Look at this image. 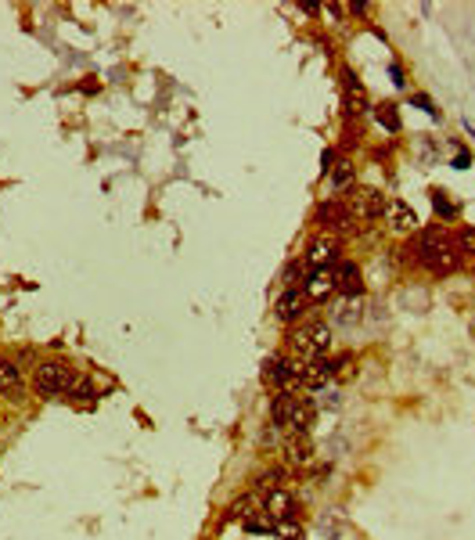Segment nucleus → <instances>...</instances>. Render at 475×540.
Returning <instances> with one entry per match:
<instances>
[{"label":"nucleus","mask_w":475,"mask_h":540,"mask_svg":"<svg viewBox=\"0 0 475 540\" xmlns=\"http://www.w3.org/2000/svg\"><path fill=\"white\" fill-rule=\"evenodd\" d=\"M414 263H422L429 274H454L461 267V249L443 231H425L414 241Z\"/></svg>","instance_id":"nucleus-1"},{"label":"nucleus","mask_w":475,"mask_h":540,"mask_svg":"<svg viewBox=\"0 0 475 540\" xmlns=\"http://www.w3.org/2000/svg\"><path fill=\"white\" fill-rule=\"evenodd\" d=\"M289 346L296 349L299 357H306V360L328 357V349H331V325H324V321H303V325L292 328Z\"/></svg>","instance_id":"nucleus-2"},{"label":"nucleus","mask_w":475,"mask_h":540,"mask_svg":"<svg viewBox=\"0 0 475 540\" xmlns=\"http://www.w3.org/2000/svg\"><path fill=\"white\" fill-rule=\"evenodd\" d=\"M69 382H72V368L65 360H40L33 368V389L44 400H54L61 393H69Z\"/></svg>","instance_id":"nucleus-3"},{"label":"nucleus","mask_w":475,"mask_h":540,"mask_svg":"<svg viewBox=\"0 0 475 540\" xmlns=\"http://www.w3.org/2000/svg\"><path fill=\"white\" fill-rule=\"evenodd\" d=\"M346 209H350V216L360 220V224H371V220H378L386 213V195L378 191V187H353V191L346 195Z\"/></svg>","instance_id":"nucleus-4"},{"label":"nucleus","mask_w":475,"mask_h":540,"mask_svg":"<svg viewBox=\"0 0 475 540\" xmlns=\"http://www.w3.org/2000/svg\"><path fill=\"white\" fill-rule=\"evenodd\" d=\"M299 375H303V364H296V360H289L284 353H274V357H267L263 360V386H270L274 393L277 389H299Z\"/></svg>","instance_id":"nucleus-5"},{"label":"nucleus","mask_w":475,"mask_h":540,"mask_svg":"<svg viewBox=\"0 0 475 540\" xmlns=\"http://www.w3.org/2000/svg\"><path fill=\"white\" fill-rule=\"evenodd\" d=\"M338 252H342V241L338 234H317L310 245H306V267L310 270H324V267H335L338 263Z\"/></svg>","instance_id":"nucleus-6"},{"label":"nucleus","mask_w":475,"mask_h":540,"mask_svg":"<svg viewBox=\"0 0 475 540\" xmlns=\"http://www.w3.org/2000/svg\"><path fill=\"white\" fill-rule=\"evenodd\" d=\"M335 375H338L335 357H317V360H306V364H303L299 386H303V389H324V382H331Z\"/></svg>","instance_id":"nucleus-7"},{"label":"nucleus","mask_w":475,"mask_h":540,"mask_svg":"<svg viewBox=\"0 0 475 540\" xmlns=\"http://www.w3.org/2000/svg\"><path fill=\"white\" fill-rule=\"evenodd\" d=\"M335 292H338V289H335V270H331V267L310 270L306 281H303V296H306L310 303H324V299H331Z\"/></svg>","instance_id":"nucleus-8"},{"label":"nucleus","mask_w":475,"mask_h":540,"mask_svg":"<svg viewBox=\"0 0 475 540\" xmlns=\"http://www.w3.org/2000/svg\"><path fill=\"white\" fill-rule=\"evenodd\" d=\"M281 451H284V465L289 468H306L313 461V439H310V432H292Z\"/></svg>","instance_id":"nucleus-9"},{"label":"nucleus","mask_w":475,"mask_h":540,"mask_svg":"<svg viewBox=\"0 0 475 540\" xmlns=\"http://www.w3.org/2000/svg\"><path fill=\"white\" fill-rule=\"evenodd\" d=\"M331 270H335V289H338L346 299H360V296H364V274H360L357 263H342V260H338Z\"/></svg>","instance_id":"nucleus-10"},{"label":"nucleus","mask_w":475,"mask_h":540,"mask_svg":"<svg viewBox=\"0 0 475 540\" xmlns=\"http://www.w3.org/2000/svg\"><path fill=\"white\" fill-rule=\"evenodd\" d=\"M317 224H321L328 234H335V231H350L353 227V216H350V209H346V202H324L321 209H317Z\"/></svg>","instance_id":"nucleus-11"},{"label":"nucleus","mask_w":475,"mask_h":540,"mask_svg":"<svg viewBox=\"0 0 475 540\" xmlns=\"http://www.w3.org/2000/svg\"><path fill=\"white\" fill-rule=\"evenodd\" d=\"M263 508H267V515L277 522V519H296V512H299V501H296V494L284 486V490H270V494H263Z\"/></svg>","instance_id":"nucleus-12"},{"label":"nucleus","mask_w":475,"mask_h":540,"mask_svg":"<svg viewBox=\"0 0 475 540\" xmlns=\"http://www.w3.org/2000/svg\"><path fill=\"white\" fill-rule=\"evenodd\" d=\"M299 389H277L270 396V425L274 429H289L292 425V410H296Z\"/></svg>","instance_id":"nucleus-13"},{"label":"nucleus","mask_w":475,"mask_h":540,"mask_svg":"<svg viewBox=\"0 0 475 540\" xmlns=\"http://www.w3.org/2000/svg\"><path fill=\"white\" fill-rule=\"evenodd\" d=\"M306 296H303V289H284L281 292V299H277V306H274V313H277V321H284V325H296L299 317H303V310H306Z\"/></svg>","instance_id":"nucleus-14"},{"label":"nucleus","mask_w":475,"mask_h":540,"mask_svg":"<svg viewBox=\"0 0 475 540\" xmlns=\"http://www.w3.org/2000/svg\"><path fill=\"white\" fill-rule=\"evenodd\" d=\"M0 393L11 400H25V382H22V368L8 357H0Z\"/></svg>","instance_id":"nucleus-15"},{"label":"nucleus","mask_w":475,"mask_h":540,"mask_svg":"<svg viewBox=\"0 0 475 540\" xmlns=\"http://www.w3.org/2000/svg\"><path fill=\"white\" fill-rule=\"evenodd\" d=\"M386 220H389V227H393V231H414V227H418V216H414V209H410L403 199L386 202Z\"/></svg>","instance_id":"nucleus-16"},{"label":"nucleus","mask_w":475,"mask_h":540,"mask_svg":"<svg viewBox=\"0 0 475 540\" xmlns=\"http://www.w3.org/2000/svg\"><path fill=\"white\" fill-rule=\"evenodd\" d=\"M342 87H346V105H350V112H353V115H360V112H367V108H371L364 83H360V80H357L350 69L342 73Z\"/></svg>","instance_id":"nucleus-17"},{"label":"nucleus","mask_w":475,"mask_h":540,"mask_svg":"<svg viewBox=\"0 0 475 540\" xmlns=\"http://www.w3.org/2000/svg\"><path fill=\"white\" fill-rule=\"evenodd\" d=\"M231 512L241 519V522H248V519H256V515H263L267 512V508H263V494H256V490H252V494H245V497H238L234 501V508H231Z\"/></svg>","instance_id":"nucleus-18"},{"label":"nucleus","mask_w":475,"mask_h":540,"mask_svg":"<svg viewBox=\"0 0 475 540\" xmlns=\"http://www.w3.org/2000/svg\"><path fill=\"white\" fill-rule=\"evenodd\" d=\"M284 483H289V465H284V468H267V472L256 475V494L284 490Z\"/></svg>","instance_id":"nucleus-19"},{"label":"nucleus","mask_w":475,"mask_h":540,"mask_svg":"<svg viewBox=\"0 0 475 540\" xmlns=\"http://www.w3.org/2000/svg\"><path fill=\"white\" fill-rule=\"evenodd\" d=\"M429 195H432V209L439 213V220H454L461 213V206L450 199V191H443V187H432Z\"/></svg>","instance_id":"nucleus-20"},{"label":"nucleus","mask_w":475,"mask_h":540,"mask_svg":"<svg viewBox=\"0 0 475 540\" xmlns=\"http://www.w3.org/2000/svg\"><path fill=\"white\" fill-rule=\"evenodd\" d=\"M72 400H94L98 396V386H94V375H72V382H69V393Z\"/></svg>","instance_id":"nucleus-21"},{"label":"nucleus","mask_w":475,"mask_h":540,"mask_svg":"<svg viewBox=\"0 0 475 540\" xmlns=\"http://www.w3.org/2000/svg\"><path fill=\"white\" fill-rule=\"evenodd\" d=\"M328 173H331V187H335V191H342V187H350V184L357 180V170H353L350 158H338V163H335Z\"/></svg>","instance_id":"nucleus-22"},{"label":"nucleus","mask_w":475,"mask_h":540,"mask_svg":"<svg viewBox=\"0 0 475 540\" xmlns=\"http://www.w3.org/2000/svg\"><path fill=\"white\" fill-rule=\"evenodd\" d=\"M331 321H335V325H346V328H350V325H357V321H360L357 299H346V303H338V306L331 310Z\"/></svg>","instance_id":"nucleus-23"},{"label":"nucleus","mask_w":475,"mask_h":540,"mask_svg":"<svg viewBox=\"0 0 475 540\" xmlns=\"http://www.w3.org/2000/svg\"><path fill=\"white\" fill-rule=\"evenodd\" d=\"M374 119L382 123V126H386L389 134H400V126H403V123H400V112H396V105H393V101L378 105V108H374Z\"/></svg>","instance_id":"nucleus-24"},{"label":"nucleus","mask_w":475,"mask_h":540,"mask_svg":"<svg viewBox=\"0 0 475 540\" xmlns=\"http://www.w3.org/2000/svg\"><path fill=\"white\" fill-rule=\"evenodd\" d=\"M270 533L281 536V540H303V536H306V529H303L296 519H277V522L270 526Z\"/></svg>","instance_id":"nucleus-25"},{"label":"nucleus","mask_w":475,"mask_h":540,"mask_svg":"<svg viewBox=\"0 0 475 540\" xmlns=\"http://www.w3.org/2000/svg\"><path fill=\"white\" fill-rule=\"evenodd\" d=\"M457 249H461V256H464V252H468V256L475 260V227H464V231H457Z\"/></svg>","instance_id":"nucleus-26"},{"label":"nucleus","mask_w":475,"mask_h":540,"mask_svg":"<svg viewBox=\"0 0 475 540\" xmlns=\"http://www.w3.org/2000/svg\"><path fill=\"white\" fill-rule=\"evenodd\" d=\"M303 281H306L303 263H292L289 270H284V289H303Z\"/></svg>","instance_id":"nucleus-27"},{"label":"nucleus","mask_w":475,"mask_h":540,"mask_svg":"<svg viewBox=\"0 0 475 540\" xmlns=\"http://www.w3.org/2000/svg\"><path fill=\"white\" fill-rule=\"evenodd\" d=\"M410 101H414V105H418V108H422L425 115H432V119H439V108H436V105H432V101L425 98V94H414V98H410Z\"/></svg>","instance_id":"nucleus-28"},{"label":"nucleus","mask_w":475,"mask_h":540,"mask_svg":"<svg viewBox=\"0 0 475 540\" xmlns=\"http://www.w3.org/2000/svg\"><path fill=\"white\" fill-rule=\"evenodd\" d=\"M389 76H393V83H396V87H407V80H403V69L396 65V61L389 65Z\"/></svg>","instance_id":"nucleus-29"},{"label":"nucleus","mask_w":475,"mask_h":540,"mask_svg":"<svg viewBox=\"0 0 475 540\" xmlns=\"http://www.w3.org/2000/svg\"><path fill=\"white\" fill-rule=\"evenodd\" d=\"M468 166H471V155H464V151H461V155L454 158V170H468Z\"/></svg>","instance_id":"nucleus-30"},{"label":"nucleus","mask_w":475,"mask_h":540,"mask_svg":"<svg viewBox=\"0 0 475 540\" xmlns=\"http://www.w3.org/2000/svg\"><path fill=\"white\" fill-rule=\"evenodd\" d=\"M464 130H468V137H475V123H468V119H464Z\"/></svg>","instance_id":"nucleus-31"}]
</instances>
